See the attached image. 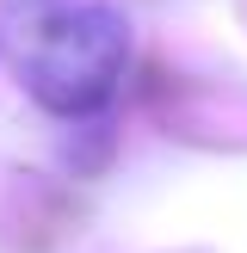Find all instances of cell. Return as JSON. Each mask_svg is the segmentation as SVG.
<instances>
[{
  "mask_svg": "<svg viewBox=\"0 0 247 253\" xmlns=\"http://www.w3.org/2000/svg\"><path fill=\"white\" fill-rule=\"evenodd\" d=\"M0 56L49 111H93L124 81L130 31L99 0H0Z\"/></svg>",
  "mask_w": 247,
  "mask_h": 253,
  "instance_id": "cell-1",
  "label": "cell"
}]
</instances>
